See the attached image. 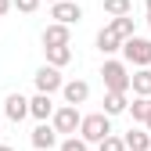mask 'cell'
Masks as SVG:
<instances>
[{"label":"cell","instance_id":"obj_4","mask_svg":"<svg viewBox=\"0 0 151 151\" xmlns=\"http://www.w3.org/2000/svg\"><path fill=\"white\" fill-rule=\"evenodd\" d=\"M54 129H58L61 137H72V133H79V126H83V115H79V104H58L54 108V115H50Z\"/></svg>","mask_w":151,"mask_h":151},{"label":"cell","instance_id":"obj_20","mask_svg":"<svg viewBox=\"0 0 151 151\" xmlns=\"http://www.w3.org/2000/svg\"><path fill=\"white\" fill-rule=\"evenodd\" d=\"M97 151H129V147H126V137H119V133H108V137L97 144Z\"/></svg>","mask_w":151,"mask_h":151},{"label":"cell","instance_id":"obj_6","mask_svg":"<svg viewBox=\"0 0 151 151\" xmlns=\"http://www.w3.org/2000/svg\"><path fill=\"white\" fill-rule=\"evenodd\" d=\"M29 144H32L36 151H50V147L61 144V133H58V129H54V122L47 119V122H40V126L29 133Z\"/></svg>","mask_w":151,"mask_h":151},{"label":"cell","instance_id":"obj_17","mask_svg":"<svg viewBox=\"0 0 151 151\" xmlns=\"http://www.w3.org/2000/svg\"><path fill=\"white\" fill-rule=\"evenodd\" d=\"M129 115H133V122H147V115H151V97L133 93V101H129Z\"/></svg>","mask_w":151,"mask_h":151},{"label":"cell","instance_id":"obj_18","mask_svg":"<svg viewBox=\"0 0 151 151\" xmlns=\"http://www.w3.org/2000/svg\"><path fill=\"white\" fill-rule=\"evenodd\" d=\"M108 25L115 29V32L122 36V40H129V36H137V25H133V18H129V14H119V18H111Z\"/></svg>","mask_w":151,"mask_h":151},{"label":"cell","instance_id":"obj_9","mask_svg":"<svg viewBox=\"0 0 151 151\" xmlns=\"http://www.w3.org/2000/svg\"><path fill=\"white\" fill-rule=\"evenodd\" d=\"M4 115L11 122L29 119V97H25V93H7V97H4Z\"/></svg>","mask_w":151,"mask_h":151},{"label":"cell","instance_id":"obj_1","mask_svg":"<svg viewBox=\"0 0 151 151\" xmlns=\"http://www.w3.org/2000/svg\"><path fill=\"white\" fill-rule=\"evenodd\" d=\"M108 133H111V115H108V111H93V115H83L79 137H83L86 144H101Z\"/></svg>","mask_w":151,"mask_h":151},{"label":"cell","instance_id":"obj_8","mask_svg":"<svg viewBox=\"0 0 151 151\" xmlns=\"http://www.w3.org/2000/svg\"><path fill=\"white\" fill-rule=\"evenodd\" d=\"M54 108H58V104H54L50 93H40V90H36V97H29V115H32L36 122H47V119L54 115Z\"/></svg>","mask_w":151,"mask_h":151},{"label":"cell","instance_id":"obj_12","mask_svg":"<svg viewBox=\"0 0 151 151\" xmlns=\"http://www.w3.org/2000/svg\"><path fill=\"white\" fill-rule=\"evenodd\" d=\"M104 111L111 119L122 115V111H129V97H126V90H108L104 93Z\"/></svg>","mask_w":151,"mask_h":151},{"label":"cell","instance_id":"obj_22","mask_svg":"<svg viewBox=\"0 0 151 151\" xmlns=\"http://www.w3.org/2000/svg\"><path fill=\"white\" fill-rule=\"evenodd\" d=\"M40 4H43V0H14V7L22 11V14H32L36 7H40Z\"/></svg>","mask_w":151,"mask_h":151},{"label":"cell","instance_id":"obj_11","mask_svg":"<svg viewBox=\"0 0 151 151\" xmlns=\"http://www.w3.org/2000/svg\"><path fill=\"white\" fill-rule=\"evenodd\" d=\"M61 97H65V104H86L90 83H86V79H68V83L61 86Z\"/></svg>","mask_w":151,"mask_h":151},{"label":"cell","instance_id":"obj_27","mask_svg":"<svg viewBox=\"0 0 151 151\" xmlns=\"http://www.w3.org/2000/svg\"><path fill=\"white\" fill-rule=\"evenodd\" d=\"M144 126H147V129H151V115H147V122H144Z\"/></svg>","mask_w":151,"mask_h":151},{"label":"cell","instance_id":"obj_23","mask_svg":"<svg viewBox=\"0 0 151 151\" xmlns=\"http://www.w3.org/2000/svg\"><path fill=\"white\" fill-rule=\"evenodd\" d=\"M11 7H14V0H0V18H4V14H7Z\"/></svg>","mask_w":151,"mask_h":151},{"label":"cell","instance_id":"obj_3","mask_svg":"<svg viewBox=\"0 0 151 151\" xmlns=\"http://www.w3.org/2000/svg\"><path fill=\"white\" fill-rule=\"evenodd\" d=\"M129 65L126 61H119V58H108L104 65H101V79H104V90H126L129 93Z\"/></svg>","mask_w":151,"mask_h":151},{"label":"cell","instance_id":"obj_24","mask_svg":"<svg viewBox=\"0 0 151 151\" xmlns=\"http://www.w3.org/2000/svg\"><path fill=\"white\" fill-rule=\"evenodd\" d=\"M0 151H14V147H11V144H0Z\"/></svg>","mask_w":151,"mask_h":151},{"label":"cell","instance_id":"obj_16","mask_svg":"<svg viewBox=\"0 0 151 151\" xmlns=\"http://www.w3.org/2000/svg\"><path fill=\"white\" fill-rule=\"evenodd\" d=\"M43 54H47V65H58V68H65L72 61V47L68 43L65 47H43Z\"/></svg>","mask_w":151,"mask_h":151},{"label":"cell","instance_id":"obj_25","mask_svg":"<svg viewBox=\"0 0 151 151\" xmlns=\"http://www.w3.org/2000/svg\"><path fill=\"white\" fill-rule=\"evenodd\" d=\"M144 7H147V11H151V0H144Z\"/></svg>","mask_w":151,"mask_h":151},{"label":"cell","instance_id":"obj_26","mask_svg":"<svg viewBox=\"0 0 151 151\" xmlns=\"http://www.w3.org/2000/svg\"><path fill=\"white\" fill-rule=\"evenodd\" d=\"M147 29H151V11H147Z\"/></svg>","mask_w":151,"mask_h":151},{"label":"cell","instance_id":"obj_2","mask_svg":"<svg viewBox=\"0 0 151 151\" xmlns=\"http://www.w3.org/2000/svg\"><path fill=\"white\" fill-rule=\"evenodd\" d=\"M122 61L133 65V68L151 65V36H129V40H122Z\"/></svg>","mask_w":151,"mask_h":151},{"label":"cell","instance_id":"obj_7","mask_svg":"<svg viewBox=\"0 0 151 151\" xmlns=\"http://www.w3.org/2000/svg\"><path fill=\"white\" fill-rule=\"evenodd\" d=\"M50 18L65 22V25H76V22H83V7L76 0H58V4H50Z\"/></svg>","mask_w":151,"mask_h":151},{"label":"cell","instance_id":"obj_5","mask_svg":"<svg viewBox=\"0 0 151 151\" xmlns=\"http://www.w3.org/2000/svg\"><path fill=\"white\" fill-rule=\"evenodd\" d=\"M32 83H36V90H40V93H58V90L65 86L61 68H58V65H43V68H36Z\"/></svg>","mask_w":151,"mask_h":151},{"label":"cell","instance_id":"obj_14","mask_svg":"<svg viewBox=\"0 0 151 151\" xmlns=\"http://www.w3.org/2000/svg\"><path fill=\"white\" fill-rule=\"evenodd\" d=\"M122 137H126V147H129V151H151V129H147V126H144V129L133 126V129H126Z\"/></svg>","mask_w":151,"mask_h":151},{"label":"cell","instance_id":"obj_13","mask_svg":"<svg viewBox=\"0 0 151 151\" xmlns=\"http://www.w3.org/2000/svg\"><path fill=\"white\" fill-rule=\"evenodd\" d=\"M97 50H101V54H115V50H122V36L111 29V25H104V29L97 32Z\"/></svg>","mask_w":151,"mask_h":151},{"label":"cell","instance_id":"obj_21","mask_svg":"<svg viewBox=\"0 0 151 151\" xmlns=\"http://www.w3.org/2000/svg\"><path fill=\"white\" fill-rule=\"evenodd\" d=\"M58 151H90V144L83 140V137H61V144H58Z\"/></svg>","mask_w":151,"mask_h":151},{"label":"cell","instance_id":"obj_19","mask_svg":"<svg viewBox=\"0 0 151 151\" xmlns=\"http://www.w3.org/2000/svg\"><path fill=\"white\" fill-rule=\"evenodd\" d=\"M104 14H111V18L133 14V0H104Z\"/></svg>","mask_w":151,"mask_h":151},{"label":"cell","instance_id":"obj_28","mask_svg":"<svg viewBox=\"0 0 151 151\" xmlns=\"http://www.w3.org/2000/svg\"><path fill=\"white\" fill-rule=\"evenodd\" d=\"M47 4H58V0H47Z\"/></svg>","mask_w":151,"mask_h":151},{"label":"cell","instance_id":"obj_10","mask_svg":"<svg viewBox=\"0 0 151 151\" xmlns=\"http://www.w3.org/2000/svg\"><path fill=\"white\" fill-rule=\"evenodd\" d=\"M72 25H65V22H50L47 29H43V47H65V43H72V32H68Z\"/></svg>","mask_w":151,"mask_h":151},{"label":"cell","instance_id":"obj_15","mask_svg":"<svg viewBox=\"0 0 151 151\" xmlns=\"http://www.w3.org/2000/svg\"><path fill=\"white\" fill-rule=\"evenodd\" d=\"M129 90L140 93V97H151V65L133 68V76H129Z\"/></svg>","mask_w":151,"mask_h":151}]
</instances>
